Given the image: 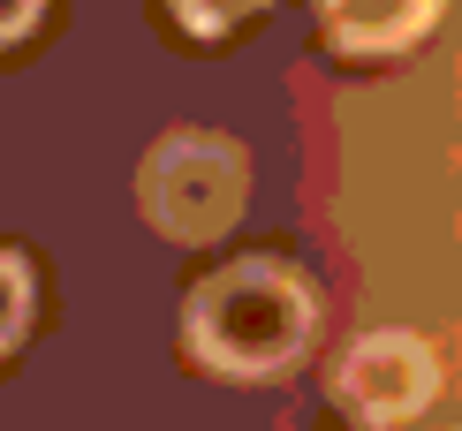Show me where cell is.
Returning <instances> with one entry per match:
<instances>
[{
  "mask_svg": "<svg viewBox=\"0 0 462 431\" xmlns=\"http://www.w3.org/2000/svg\"><path fill=\"white\" fill-rule=\"evenodd\" d=\"M311 326H319V303L303 288V272L281 258L220 265L213 280L189 288V310H182V333L198 348V363L227 371V379H273V371H288L311 348Z\"/></svg>",
  "mask_w": 462,
  "mask_h": 431,
  "instance_id": "obj_1",
  "label": "cell"
},
{
  "mask_svg": "<svg viewBox=\"0 0 462 431\" xmlns=\"http://www.w3.org/2000/svg\"><path fill=\"white\" fill-rule=\"evenodd\" d=\"M137 205L167 243H220L250 205V160L220 129H175L144 151Z\"/></svg>",
  "mask_w": 462,
  "mask_h": 431,
  "instance_id": "obj_2",
  "label": "cell"
},
{
  "mask_svg": "<svg viewBox=\"0 0 462 431\" xmlns=\"http://www.w3.org/2000/svg\"><path fill=\"white\" fill-rule=\"evenodd\" d=\"M432 386H439V363H432V348L417 341V333H364L349 356L334 363V394L372 431L410 424L417 408L432 401Z\"/></svg>",
  "mask_w": 462,
  "mask_h": 431,
  "instance_id": "obj_3",
  "label": "cell"
},
{
  "mask_svg": "<svg viewBox=\"0 0 462 431\" xmlns=\"http://www.w3.org/2000/svg\"><path fill=\"white\" fill-rule=\"evenodd\" d=\"M439 0H319V23L341 53H402L410 38H425Z\"/></svg>",
  "mask_w": 462,
  "mask_h": 431,
  "instance_id": "obj_4",
  "label": "cell"
},
{
  "mask_svg": "<svg viewBox=\"0 0 462 431\" xmlns=\"http://www.w3.org/2000/svg\"><path fill=\"white\" fill-rule=\"evenodd\" d=\"M23 326H31V265L15 250H0V356L23 341Z\"/></svg>",
  "mask_w": 462,
  "mask_h": 431,
  "instance_id": "obj_5",
  "label": "cell"
},
{
  "mask_svg": "<svg viewBox=\"0 0 462 431\" xmlns=\"http://www.w3.org/2000/svg\"><path fill=\"white\" fill-rule=\"evenodd\" d=\"M250 8H258V0H175V15H182L198 38H220L227 23H243Z\"/></svg>",
  "mask_w": 462,
  "mask_h": 431,
  "instance_id": "obj_6",
  "label": "cell"
},
{
  "mask_svg": "<svg viewBox=\"0 0 462 431\" xmlns=\"http://www.w3.org/2000/svg\"><path fill=\"white\" fill-rule=\"evenodd\" d=\"M38 8H46V0H0V46H15V38L38 23Z\"/></svg>",
  "mask_w": 462,
  "mask_h": 431,
  "instance_id": "obj_7",
  "label": "cell"
}]
</instances>
